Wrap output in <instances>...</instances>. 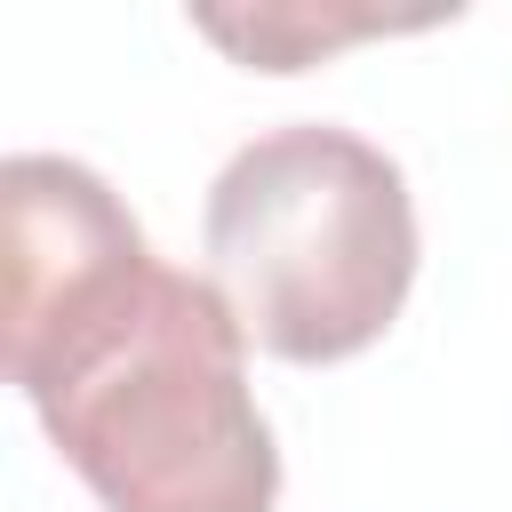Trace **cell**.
Listing matches in <instances>:
<instances>
[{
    "mask_svg": "<svg viewBox=\"0 0 512 512\" xmlns=\"http://www.w3.org/2000/svg\"><path fill=\"white\" fill-rule=\"evenodd\" d=\"M8 384L104 512H272L280 448L216 280L144 248L112 184L56 152L0 168Z\"/></svg>",
    "mask_w": 512,
    "mask_h": 512,
    "instance_id": "1",
    "label": "cell"
},
{
    "mask_svg": "<svg viewBox=\"0 0 512 512\" xmlns=\"http://www.w3.org/2000/svg\"><path fill=\"white\" fill-rule=\"evenodd\" d=\"M208 280L288 368L368 352L416 288V200L384 144L288 120L208 184Z\"/></svg>",
    "mask_w": 512,
    "mask_h": 512,
    "instance_id": "2",
    "label": "cell"
},
{
    "mask_svg": "<svg viewBox=\"0 0 512 512\" xmlns=\"http://www.w3.org/2000/svg\"><path fill=\"white\" fill-rule=\"evenodd\" d=\"M192 24L216 48H232L248 72H304V64H328L352 40L432 32L448 16H384V8H192Z\"/></svg>",
    "mask_w": 512,
    "mask_h": 512,
    "instance_id": "3",
    "label": "cell"
}]
</instances>
